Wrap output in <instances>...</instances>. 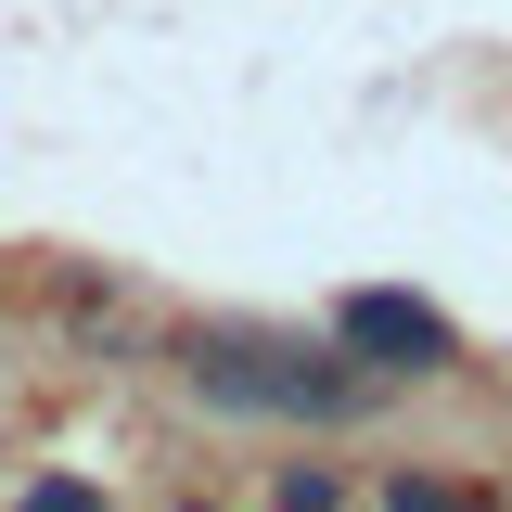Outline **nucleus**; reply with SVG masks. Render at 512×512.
Wrapping results in <instances>:
<instances>
[{
  "label": "nucleus",
  "mask_w": 512,
  "mask_h": 512,
  "mask_svg": "<svg viewBox=\"0 0 512 512\" xmlns=\"http://www.w3.org/2000/svg\"><path fill=\"white\" fill-rule=\"evenodd\" d=\"M180 372H192L205 410H256V423H359V410H372V372L308 359V346H282V333H244V320L192 333Z\"/></svg>",
  "instance_id": "obj_1"
},
{
  "label": "nucleus",
  "mask_w": 512,
  "mask_h": 512,
  "mask_svg": "<svg viewBox=\"0 0 512 512\" xmlns=\"http://www.w3.org/2000/svg\"><path fill=\"white\" fill-rule=\"evenodd\" d=\"M333 346H346V359H372V372H448V359H461L448 308L397 295V282H359V295L333 308Z\"/></svg>",
  "instance_id": "obj_2"
},
{
  "label": "nucleus",
  "mask_w": 512,
  "mask_h": 512,
  "mask_svg": "<svg viewBox=\"0 0 512 512\" xmlns=\"http://www.w3.org/2000/svg\"><path fill=\"white\" fill-rule=\"evenodd\" d=\"M282 512H346V474H320V461H295V474H282Z\"/></svg>",
  "instance_id": "obj_3"
},
{
  "label": "nucleus",
  "mask_w": 512,
  "mask_h": 512,
  "mask_svg": "<svg viewBox=\"0 0 512 512\" xmlns=\"http://www.w3.org/2000/svg\"><path fill=\"white\" fill-rule=\"evenodd\" d=\"M13 512H103V487H77V474H39V487H26Z\"/></svg>",
  "instance_id": "obj_4"
},
{
  "label": "nucleus",
  "mask_w": 512,
  "mask_h": 512,
  "mask_svg": "<svg viewBox=\"0 0 512 512\" xmlns=\"http://www.w3.org/2000/svg\"><path fill=\"white\" fill-rule=\"evenodd\" d=\"M384 512H474V500H461V487H423V474H397V487H384Z\"/></svg>",
  "instance_id": "obj_5"
}]
</instances>
